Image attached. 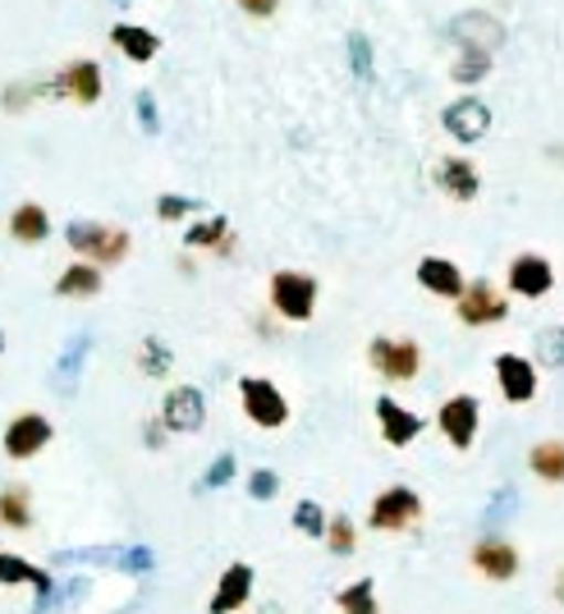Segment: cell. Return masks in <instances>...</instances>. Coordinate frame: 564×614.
<instances>
[{"label": "cell", "mask_w": 564, "mask_h": 614, "mask_svg": "<svg viewBox=\"0 0 564 614\" xmlns=\"http://www.w3.org/2000/svg\"><path fill=\"white\" fill-rule=\"evenodd\" d=\"M542 362L546 367H564V330L542 335Z\"/></svg>", "instance_id": "f35d334b"}, {"label": "cell", "mask_w": 564, "mask_h": 614, "mask_svg": "<svg viewBox=\"0 0 564 614\" xmlns=\"http://www.w3.org/2000/svg\"><path fill=\"white\" fill-rule=\"evenodd\" d=\"M267 294H271V313L294 326L312 321V313H317V280L303 271H275Z\"/></svg>", "instance_id": "7a4b0ae2"}, {"label": "cell", "mask_w": 564, "mask_h": 614, "mask_svg": "<svg viewBox=\"0 0 564 614\" xmlns=\"http://www.w3.org/2000/svg\"><path fill=\"white\" fill-rule=\"evenodd\" d=\"M422 518V496L409 486H390L382 490V496L372 500V514H367V528L372 532H404V528H414Z\"/></svg>", "instance_id": "5b68a950"}, {"label": "cell", "mask_w": 564, "mask_h": 614, "mask_svg": "<svg viewBox=\"0 0 564 614\" xmlns=\"http://www.w3.org/2000/svg\"><path fill=\"white\" fill-rule=\"evenodd\" d=\"M10 234L19 239V243H46V234H51V216H46V207H38V202H19L14 211H10Z\"/></svg>", "instance_id": "7402d4cb"}, {"label": "cell", "mask_w": 564, "mask_h": 614, "mask_svg": "<svg viewBox=\"0 0 564 614\" xmlns=\"http://www.w3.org/2000/svg\"><path fill=\"white\" fill-rule=\"evenodd\" d=\"M0 523L14 528V532L33 528V496H28V486H6V490H0Z\"/></svg>", "instance_id": "d4e9b609"}, {"label": "cell", "mask_w": 564, "mask_h": 614, "mask_svg": "<svg viewBox=\"0 0 564 614\" xmlns=\"http://www.w3.org/2000/svg\"><path fill=\"white\" fill-rule=\"evenodd\" d=\"M51 422L42 417V413H19L10 426H6V441H0V445H6V454L10 458H38L46 445H51Z\"/></svg>", "instance_id": "30bf717a"}, {"label": "cell", "mask_w": 564, "mask_h": 614, "mask_svg": "<svg viewBox=\"0 0 564 614\" xmlns=\"http://www.w3.org/2000/svg\"><path fill=\"white\" fill-rule=\"evenodd\" d=\"M326 523H331V518H326V509L317 500H299L294 505V528L303 537H326Z\"/></svg>", "instance_id": "f1b7e54d"}, {"label": "cell", "mask_w": 564, "mask_h": 614, "mask_svg": "<svg viewBox=\"0 0 564 614\" xmlns=\"http://www.w3.org/2000/svg\"><path fill=\"white\" fill-rule=\"evenodd\" d=\"M239 10H243L248 19H271V14L280 10V0H239Z\"/></svg>", "instance_id": "ab89813d"}, {"label": "cell", "mask_w": 564, "mask_h": 614, "mask_svg": "<svg viewBox=\"0 0 564 614\" xmlns=\"http://www.w3.org/2000/svg\"><path fill=\"white\" fill-rule=\"evenodd\" d=\"M65 239H70V248H74L79 257L97 262V266H119L124 257H129V248H134L129 230L102 225V221H74V225L65 230Z\"/></svg>", "instance_id": "6da1fadb"}, {"label": "cell", "mask_w": 564, "mask_h": 614, "mask_svg": "<svg viewBox=\"0 0 564 614\" xmlns=\"http://www.w3.org/2000/svg\"><path fill=\"white\" fill-rule=\"evenodd\" d=\"M170 349L161 345V340H156V335H147V340H143V372L147 377H166L170 372Z\"/></svg>", "instance_id": "d6a6232c"}, {"label": "cell", "mask_w": 564, "mask_h": 614, "mask_svg": "<svg viewBox=\"0 0 564 614\" xmlns=\"http://www.w3.org/2000/svg\"><path fill=\"white\" fill-rule=\"evenodd\" d=\"M326 546L335 550V555H354V546H358V528L349 523V514H340L326 523Z\"/></svg>", "instance_id": "f546056e"}, {"label": "cell", "mask_w": 564, "mask_h": 614, "mask_svg": "<svg viewBox=\"0 0 564 614\" xmlns=\"http://www.w3.org/2000/svg\"><path fill=\"white\" fill-rule=\"evenodd\" d=\"M161 422L170 432H198L207 422V399L198 385H175L166 390V404H161Z\"/></svg>", "instance_id": "4fadbf2b"}, {"label": "cell", "mask_w": 564, "mask_h": 614, "mask_svg": "<svg viewBox=\"0 0 564 614\" xmlns=\"http://www.w3.org/2000/svg\"><path fill=\"white\" fill-rule=\"evenodd\" d=\"M87 349H92L87 335H74V340L65 345V353H60V362H55V377H60V390H65V394H74V385H79V377H83Z\"/></svg>", "instance_id": "484cf974"}, {"label": "cell", "mask_w": 564, "mask_h": 614, "mask_svg": "<svg viewBox=\"0 0 564 614\" xmlns=\"http://www.w3.org/2000/svg\"><path fill=\"white\" fill-rule=\"evenodd\" d=\"M102 92H106V74L97 60H87V55L70 60V65L46 83V97H70L74 106H97Z\"/></svg>", "instance_id": "3957f363"}, {"label": "cell", "mask_w": 564, "mask_h": 614, "mask_svg": "<svg viewBox=\"0 0 564 614\" xmlns=\"http://www.w3.org/2000/svg\"><path fill=\"white\" fill-rule=\"evenodd\" d=\"M436 426H441V436L455 449H473L478 426H482V404L473 394H450L441 404V413H436Z\"/></svg>", "instance_id": "52a82bcc"}, {"label": "cell", "mask_w": 564, "mask_h": 614, "mask_svg": "<svg viewBox=\"0 0 564 614\" xmlns=\"http://www.w3.org/2000/svg\"><path fill=\"white\" fill-rule=\"evenodd\" d=\"M505 285H510V294H519V298H546V294L555 289V266H551L542 253H519V257L510 262Z\"/></svg>", "instance_id": "9c48e42d"}, {"label": "cell", "mask_w": 564, "mask_h": 614, "mask_svg": "<svg viewBox=\"0 0 564 614\" xmlns=\"http://www.w3.org/2000/svg\"><path fill=\"white\" fill-rule=\"evenodd\" d=\"M138 115H143V129H147V134H156V110H152V97H147V92L138 97Z\"/></svg>", "instance_id": "b9f144b4"}, {"label": "cell", "mask_w": 564, "mask_h": 614, "mask_svg": "<svg viewBox=\"0 0 564 614\" xmlns=\"http://www.w3.org/2000/svg\"><path fill=\"white\" fill-rule=\"evenodd\" d=\"M491 129V110L478 97H459L455 106H446V134L459 142H478Z\"/></svg>", "instance_id": "2e32d148"}, {"label": "cell", "mask_w": 564, "mask_h": 614, "mask_svg": "<svg viewBox=\"0 0 564 614\" xmlns=\"http://www.w3.org/2000/svg\"><path fill=\"white\" fill-rule=\"evenodd\" d=\"M436 183H441V193L455 198V202H473L482 193V174L468 157H446L436 166Z\"/></svg>", "instance_id": "e0dca14e"}, {"label": "cell", "mask_w": 564, "mask_h": 614, "mask_svg": "<svg viewBox=\"0 0 564 614\" xmlns=\"http://www.w3.org/2000/svg\"><path fill=\"white\" fill-rule=\"evenodd\" d=\"M514 505H519V496H514V486H500V500L487 509V528H495L500 523V518H505V514H514Z\"/></svg>", "instance_id": "74e56055"}, {"label": "cell", "mask_w": 564, "mask_h": 614, "mask_svg": "<svg viewBox=\"0 0 564 614\" xmlns=\"http://www.w3.org/2000/svg\"><path fill=\"white\" fill-rule=\"evenodd\" d=\"M111 46L124 60H134V65H152L156 51H161V38H156L152 28H143V23H115L111 28Z\"/></svg>", "instance_id": "ac0fdd59"}, {"label": "cell", "mask_w": 564, "mask_h": 614, "mask_svg": "<svg viewBox=\"0 0 564 614\" xmlns=\"http://www.w3.org/2000/svg\"><path fill=\"white\" fill-rule=\"evenodd\" d=\"M487 70H491V55H487V51H478V46H468V51H463V60L455 65V83H482V78H487Z\"/></svg>", "instance_id": "4dcf8cb0"}, {"label": "cell", "mask_w": 564, "mask_h": 614, "mask_svg": "<svg viewBox=\"0 0 564 614\" xmlns=\"http://www.w3.org/2000/svg\"><path fill=\"white\" fill-rule=\"evenodd\" d=\"M0 582H33L38 596H42V605L55 601V582H51V573L38 569V564H28V560H19V555H10V550H0Z\"/></svg>", "instance_id": "ffe728a7"}, {"label": "cell", "mask_w": 564, "mask_h": 614, "mask_svg": "<svg viewBox=\"0 0 564 614\" xmlns=\"http://www.w3.org/2000/svg\"><path fill=\"white\" fill-rule=\"evenodd\" d=\"M349 46H354V70H358V78H372V55H367V42H363V38H349Z\"/></svg>", "instance_id": "60d3db41"}, {"label": "cell", "mask_w": 564, "mask_h": 614, "mask_svg": "<svg viewBox=\"0 0 564 614\" xmlns=\"http://www.w3.org/2000/svg\"><path fill=\"white\" fill-rule=\"evenodd\" d=\"M555 601H560V605H564V569H560V573H555Z\"/></svg>", "instance_id": "7bdbcfd3"}, {"label": "cell", "mask_w": 564, "mask_h": 614, "mask_svg": "<svg viewBox=\"0 0 564 614\" xmlns=\"http://www.w3.org/2000/svg\"><path fill=\"white\" fill-rule=\"evenodd\" d=\"M33 97H46V83H10L6 92H0V106L19 115V110L33 106Z\"/></svg>", "instance_id": "1f68e13d"}, {"label": "cell", "mask_w": 564, "mask_h": 614, "mask_svg": "<svg viewBox=\"0 0 564 614\" xmlns=\"http://www.w3.org/2000/svg\"><path fill=\"white\" fill-rule=\"evenodd\" d=\"M367 362L376 377L386 381H414L422 372V349L414 340H395V335H376L367 345Z\"/></svg>", "instance_id": "277c9868"}, {"label": "cell", "mask_w": 564, "mask_h": 614, "mask_svg": "<svg viewBox=\"0 0 564 614\" xmlns=\"http://www.w3.org/2000/svg\"><path fill=\"white\" fill-rule=\"evenodd\" d=\"M459 307V321L463 326H495V321H505L510 317V303H505V294H500L491 280H473L459 298H455Z\"/></svg>", "instance_id": "ba28073f"}, {"label": "cell", "mask_w": 564, "mask_h": 614, "mask_svg": "<svg viewBox=\"0 0 564 614\" xmlns=\"http://www.w3.org/2000/svg\"><path fill=\"white\" fill-rule=\"evenodd\" d=\"M60 298H97L102 294V266L97 262H74L65 275L55 280Z\"/></svg>", "instance_id": "603a6c76"}, {"label": "cell", "mask_w": 564, "mask_h": 614, "mask_svg": "<svg viewBox=\"0 0 564 614\" xmlns=\"http://www.w3.org/2000/svg\"><path fill=\"white\" fill-rule=\"evenodd\" d=\"M0 353H6V330H0Z\"/></svg>", "instance_id": "ee69618b"}, {"label": "cell", "mask_w": 564, "mask_h": 614, "mask_svg": "<svg viewBox=\"0 0 564 614\" xmlns=\"http://www.w3.org/2000/svg\"><path fill=\"white\" fill-rule=\"evenodd\" d=\"M468 564H473L487 582H510V578H519V550L505 537H482L473 546V555H468Z\"/></svg>", "instance_id": "7c38bea8"}, {"label": "cell", "mask_w": 564, "mask_h": 614, "mask_svg": "<svg viewBox=\"0 0 564 614\" xmlns=\"http://www.w3.org/2000/svg\"><path fill=\"white\" fill-rule=\"evenodd\" d=\"M239 399H243L248 422L262 426V432H275V426H285V422H290L285 394H280L267 377H243V381H239Z\"/></svg>", "instance_id": "8992f818"}, {"label": "cell", "mask_w": 564, "mask_h": 614, "mask_svg": "<svg viewBox=\"0 0 564 614\" xmlns=\"http://www.w3.org/2000/svg\"><path fill=\"white\" fill-rule=\"evenodd\" d=\"M275 490H280V477L271 468H258L253 477H248V496L253 500H275Z\"/></svg>", "instance_id": "8d00e7d4"}, {"label": "cell", "mask_w": 564, "mask_h": 614, "mask_svg": "<svg viewBox=\"0 0 564 614\" xmlns=\"http://www.w3.org/2000/svg\"><path fill=\"white\" fill-rule=\"evenodd\" d=\"M253 582H258V573H253V564H230L226 573H221V582H216V592H211V614H234V610H243L248 605V596H253Z\"/></svg>", "instance_id": "9a60e30c"}, {"label": "cell", "mask_w": 564, "mask_h": 614, "mask_svg": "<svg viewBox=\"0 0 564 614\" xmlns=\"http://www.w3.org/2000/svg\"><path fill=\"white\" fill-rule=\"evenodd\" d=\"M51 564H119V546H97V550H55Z\"/></svg>", "instance_id": "83f0119b"}, {"label": "cell", "mask_w": 564, "mask_h": 614, "mask_svg": "<svg viewBox=\"0 0 564 614\" xmlns=\"http://www.w3.org/2000/svg\"><path fill=\"white\" fill-rule=\"evenodd\" d=\"M418 285H422L427 294H436V298H459V294L468 289L463 271H459L450 257H422V262H418Z\"/></svg>", "instance_id": "d6986e66"}, {"label": "cell", "mask_w": 564, "mask_h": 614, "mask_svg": "<svg viewBox=\"0 0 564 614\" xmlns=\"http://www.w3.org/2000/svg\"><path fill=\"white\" fill-rule=\"evenodd\" d=\"M495 381H500V394H505L510 404H532V399H537V367L519 353L495 358Z\"/></svg>", "instance_id": "5bb4252c"}, {"label": "cell", "mask_w": 564, "mask_h": 614, "mask_svg": "<svg viewBox=\"0 0 564 614\" xmlns=\"http://www.w3.org/2000/svg\"><path fill=\"white\" fill-rule=\"evenodd\" d=\"M528 468L551 486H564V441H537L528 449Z\"/></svg>", "instance_id": "cb8c5ba5"}, {"label": "cell", "mask_w": 564, "mask_h": 614, "mask_svg": "<svg viewBox=\"0 0 564 614\" xmlns=\"http://www.w3.org/2000/svg\"><path fill=\"white\" fill-rule=\"evenodd\" d=\"M335 605H340V614H382V605H376V582H372V578L349 582V587L335 596Z\"/></svg>", "instance_id": "4316f807"}, {"label": "cell", "mask_w": 564, "mask_h": 614, "mask_svg": "<svg viewBox=\"0 0 564 614\" xmlns=\"http://www.w3.org/2000/svg\"><path fill=\"white\" fill-rule=\"evenodd\" d=\"M194 211H198L194 198H175V193L156 198V216H161V221H184V216H194Z\"/></svg>", "instance_id": "836d02e7"}, {"label": "cell", "mask_w": 564, "mask_h": 614, "mask_svg": "<svg viewBox=\"0 0 564 614\" xmlns=\"http://www.w3.org/2000/svg\"><path fill=\"white\" fill-rule=\"evenodd\" d=\"M234 477V454H221V458H216V464L202 473V486L198 490H216V486H226Z\"/></svg>", "instance_id": "d590c367"}, {"label": "cell", "mask_w": 564, "mask_h": 614, "mask_svg": "<svg viewBox=\"0 0 564 614\" xmlns=\"http://www.w3.org/2000/svg\"><path fill=\"white\" fill-rule=\"evenodd\" d=\"M152 564H156V555L147 546H134V550H119V564L115 569H124V573H152Z\"/></svg>", "instance_id": "e575fe53"}, {"label": "cell", "mask_w": 564, "mask_h": 614, "mask_svg": "<svg viewBox=\"0 0 564 614\" xmlns=\"http://www.w3.org/2000/svg\"><path fill=\"white\" fill-rule=\"evenodd\" d=\"M184 248H216L221 257H230L234 253V239H230V221L226 216H207V221H198V225H188V234H184Z\"/></svg>", "instance_id": "44dd1931"}, {"label": "cell", "mask_w": 564, "mask_h": 614, "mask_svg": "<svg viewBox=\"0 0 564 614\" xmlns=\"http://www.w3.org/2000/svg\"><path fill=\"white\" fill-rule=\"evenodd\" d=\"M376 426H382V436H386V445H395V449H404V445H414L418 436H422V417L414 413V409H404L399 399H390V394H382L376 399Z\"/></svg>", "instance_id": "8fae6325"}]
</instances>
